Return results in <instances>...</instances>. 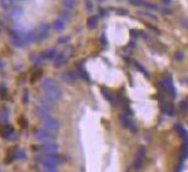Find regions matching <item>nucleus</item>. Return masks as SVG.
<instances>
[{"label":"nucleus","instance_id":"obj_10","mask_svg":"<svg viewBox=\"0 0 188 172\" xmlns=\"http://www.w3.org/2000/svg\"><path fill=\"white\" fill-rule=\"evenodd\" d=\"M179 108L182 109L183 112H187V109H188V104H187V102H182L179 104Z\"/></svg>","mask_w":188,"mask_h":172},{"label":"nucleus","instance_id":"obj_6","mask_svg":"<svg viewBox=\"0 0 188 172\" xmlns=\"http://www.w3.org/2000/svg\"><path fill=\"white\" fill-rule=\"evenodd\" d=\"M26 158H28V153H26V151L19 147V150L16 151V160L18 161H26Z\"/></svg>","mask_w":188,"mask_h":172},{"label":"nucleus","instance_id":"obj_11","mask_svg":"<svg viewBox=\"0 0 188 172\" xmlns=\"http://www.w3.org/2000/svg\"><path fill=\"white\" fill-rule=\"evenodd\" d=\"M95 22H97V20H95L94 18L90 19L89 20V24H88V26H89V28H95V26H97V23H95Z\"/></svg>","mask_w":188,"mask_h":172},{"label":"nucleus","instance_id":"obj_8","mask_svg":"<svg viewBox=\"0 0 188 172\" xmlns=\"http://www.w3.org/2000/svg\"><path fill=\"white\" fill-rule=\"evenodd\" d=\"M19 121H20V123H22V127H23V128H26V127H28V121L25 119V117H22Z\"/></svg>","mask_w":188,"mask_h":172},{"label":"nucleus","instance_id":"obj_13","mask_svg":"<svg viewBox=\"0 0 188 172\" xmlns=\"http://www.w3.org/2000/svg\"><path fill=\"white\" fill-rule=\"evenodd\" d=\"M176 58H177V59H183V54H182V51H178V53L176 54Z\"/></svg>","mask_w":188,"mask_h":172},{"label":"nucleus","instance_id":"obj_15","mask_svg":"<svg viewBox=\"0 0 188 172\" xmlns=\"http://www.w3.org/2000/svg\"><path fill=\"white\" fill-rule=\"evenodd\" d=\"M0 126H1V125H0Z\"/></svg>","mask_w":188,"mask_h":172},{"label":"nucleus","instance_id":"obj_9","mask_svg":"<svg viewBox=\"0 0 188 172\" xmlns=\"http://www.w3.org/2000/svg\"><path fill=\"white\" fill-rule=\"evenodd\" d=\"M129 1L134 5H146V3L143 1V0H129Z\"/></svg>","mask_w":188,"mask_h":172},{"label":"nucleus","instance_id":"obj_16","mask_svg":"<svg viewBox=\"0 0 188 172\" xmlns=\"http://www.w3.org/2000/svg\"><path fill=\"white\" fill-rule=\"evenodd\" d=\"M0 172H1V171H0Z\"/></svg>","mask_w":188,"mask_h":172},{"label":"nucleus","instance_id":"obj_7","mask_svg":"<svg viewBox=\"0 0 188 172\" xmlns=\"http://www.w3.org/2000/svg\"><path fill=\"white\" fill-rule=\"evenodd\" d=\"M36 114H38V116H40V118H45V117L49 116V113H48L46 109L40 108V109H36Z\"/></svg>","mask_w":188,"mask_h":172},{"label":"nucleus","instance_id":"obj_5","mask_svg":"<svg viewBox=\"0 0 188 172\" xmlns=\"http://www.w3.org/2000/svg\"><path fill=\"white\" fill-rule=\"evenodd\" d=\"M160 108H162V111L166 113V114H169V116H173L174 114V109H173V106L170 104L168 102H163L162 104H160Z\"/></svg>","mask_w":188,"mask_h":172},{"label":"nucleus","instance_id":"obj_14","mask_svg":"<svg viewBox=\"0 0 188 172\" xmlns=\"http://www.w3.org/2000/svg\"><path fill=\"white\" fill-rule=\"evenodd\" d=\"M163 1H164V4H169L170 0H163Z\"/></svg>","mask_w":188,"mask_h":172},{"label":"nucleus","instance_id":"obj_4","mask_svg":"<svg viewBox=\"0 0 188 172\" xmlns=\"http://www.w3.org/2000/svg\"><path fill=\"white\" fill-rule=\"evenodd\" d=\"M144 160H146V150L142 147V148H139L137 151L134 160H133L132 167L134 168V170H139V168L143 166V163H144Z\"/></svg>","mask_w":188,"mask_h":172},{"label":"nucleus","instance_id":"obj_3","mask_svg":"<svg viewBox=\"0 0 188 172\" xmlns=\"http://www.w3.org/2000/svg\"><path fill=\"white\" fill-rule=\"evenodd\" d=\"M43 127L48 131H52V132H55L60 128V122L58 121L57 118H54L52 116H48L45 118H43Z\"/></svg>","mask_w":188,"mask_h":172},{"label":"nucleus","instance_id":"obj_2","mask_svg":"<svg viewBox=\"0 0 188 172\" xmlns=\"http://www.w3.org/2000/svg\"><path fill=\"white\" fill-rule=\"evenodd\" d=\"M34 137L40 141V142H48V141H55L57 135L52 131H48L45 128L43 129H35L34 131Z\"/></svg>","mask_w":188,"mask_h":172},{"label":"nucleus","instance_id":"obj_1","mask_svg":"<svg viewBox=\"0 0 188 172\" xmlns=\"http://www.w3.org/2000/svg\"><path fill=\"white\" fill-rule=\"evenodd\" d=\"M0 136L8 141H15L19 137V135L13 128V126H10L9 123H4L0 126Z\"/></svg>","mask_w":188,"mask_h":172},{"label":"nucleus","instance_id":"obj_12","mask_svg":"<svg viewBox=\"0 0 188 172\" xmlns=\"http://www.w3.org/2000/svg\"><path fill=\"white\" fill-rule=\"evenodd\" d=\"M43 172H59L58 168H45V170H43Z\"/></svg>","mask_w":188,"mask_h":172}]
</instances>
